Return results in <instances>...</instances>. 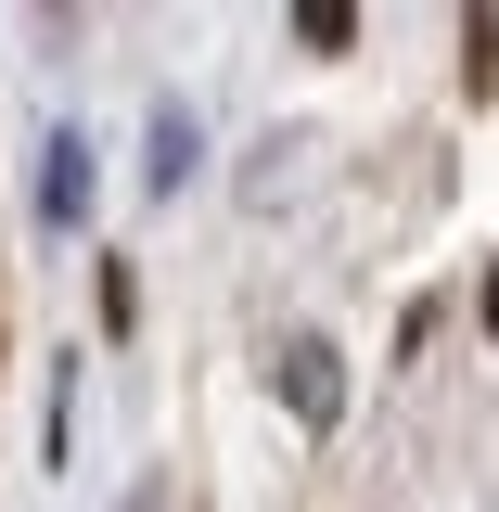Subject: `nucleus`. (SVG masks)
Returning a JSON list of instances; mask_svg holds the SVG:
<instances>
[{
	"label": "nucleus",
	"instance_id": "f03ea898",
	"mask_svg": "<svg viewBox=\"0 0 499 512\" xmlns=\"http://www.w3.org/2000/svg\"><path fill=\"white\" fill-rule=\"evenodd\" d=\"M487 333H499V269H487Z\"/></svg>",
	"mask_w": 499,
	"mask_h": 512
},
{
	"label": "nucleus",
	"instance_id": "f257e3e1",
	"mask_svg": "<svg viewBox=\"0 0 499 512\" xmlns=\"http://www.w3.org/2000/svg\"><path fill=\"white\" fill-rule=\"evenodd\" d=\"M295 410H308V423L333 410V359H320V346H295Z\"/></svg>",
	"mask_w": 499,
	"mask_h": 512
}]
</instances>
